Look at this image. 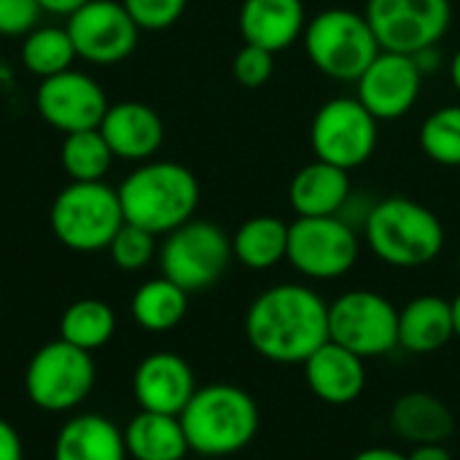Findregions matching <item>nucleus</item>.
<instances>
[{
  "instance_id": "obj_18",
  "label": "nucleus",
  "mask_w": 460,
  "mask_h": 460,
  "mask_svg": "<svg viewBox=\"0 0 460 460\" xmlns=\"http://www.w3.org/2000/svg\"><path fill=\"white\" fill-rule=\"evenodd\" d=\"M302 367H305L307 388L323 404H332V407L353 404L367 388L364 358L332 340L323 342Z\"/></svg>"
},
{
  "instance_id": "obj_33",
  "label": "nucleus",
  "mask_w": 460,
  "mask_h": 460,
  "mask_svg": "<svg viewBox=\"0 0 460 460\" xmlns=\"http://www.w3.org/2000/svg\"><path fill=\"white\" fill-rule=\"evenodd\" d=\"M272 70H275V54L261 46H251V43H245L232 62V73H234L237 84L245 89L264 86L272 78Z\"/></svg>"
},
{
  "instance_id": "obj_13",
  "label": "nucleus",
  "mask_w": 460,
  "mask_h": 460,
  "mask_svg": "<svg viewBox=\"0 0 460 460\" xmlns=\"http://www.w3.org/2000/svg\"><path fill=\"white\" fill-rule=\"evenodd\" d=\"M75 54L92 65H116L127 59L135 46L140 27L132 22L121 0H89L65 24Z\"/></svg>"
},
{
  "instance_id": "obj_28",
  "label": "nucleus",
  "mask_w": 460,
  "mask_h": 460,
  "mask_svg": "<svg viewBox=\"0 0 460 460\" xmlns=\"http://www.w3.org/2000/svg\"><path fill=\"white\" fill-rule=\"evenodd\" d=\"M19 54H22V65L27 67V73L38 75L40 81L70 70L73 59L78 57L67 30L54 27V24H46V27L40 24V27L30 30L22 38Z\"/></svg>"
},
{
  "instance_id": "obj_41",
  "label": "nucleus",
  "mask_w": 460,
  "mask_h": 460,
  "mask_svg": "<svg viewBox=\"0 0 460 460\" xmlns=\"http://www.w3.org/2000/svg\"><path fill=\"white\" fill-rule=\"evenodd\" d=\"M458 270H460V251H458Z\"/></svg>"
},
{
  "instance_id": "obj_19",
  "label": "nucleus",
  "mask_w": 460,
  "mask_h": 460,
  "mask_svg": "<svg viewBox=\"0 0 460 460\" xmlns=\"http://www.w3.org/2000/svg\"><path fill=\"white\" fill-rule=\"evenodd\" d=\"M237 22L245 43L272 54L294 46L307 27L302 0H243Z\"/></svg>"
},
{
  "instance_id": "obj_2",
  "label": "nucleus",
  "mask_w": 460,
  "mask_h": 460,
  "mask_svg": "<svg viewBox=\"0 0 460 460\" xmlns=\"http://www.w3.org/2000/svg\"><path fill=\"white\" fill-rule=\"evenodd\" d=\"M119 199L127 224L159 237L194 218L199 205V183L194 172L178 162L148 159L121 181Z\"/></svg>"
},
{
  "instance_id": "obj_3",
  "label": "nucleus",
  "mask_w": 460,
  "mask_h": 460,
  "mask_svg": "<svg viewBox=\"0 0 460 460\" xmlns=\"http://www.w3.org/2000/svg\"><path fill=\"white\" fill-rule=\"evenodd\" d=\"M178 418L186 431L189 450L205 458L237 456L259 434V407L253 396L229 383L197 388Z\"/></svg>"
},
{
  "instance_id": "obj_1",
  "label": "nucleus",
  "mask_w": 460,
  "mask_h": 460,
  "mask_svg": "<svg viewBox=\"0 0 460 460\" xmlns=\"http://www.w3.org/2000/svg\"><path fill=\"white\" fill-rule=\"evenodd\" d=\"M245 337L251 348L272 364H305L329 342V305L310 286H272L251 302Z\"/></svg>"
},
{
  "instance_id": "obj_11",
  "label": "nucleus",
  "mask_w": 460,
  "mask_h": 460,
  "mask_svg": "<svg viewBox=\"0 0 460 460\" xmlns=\"http://www.w3.org/2000/svg\"><path fill=\"white\" fill-rule=\"evenodd\" d=\"M377 119L358 102V97L326 100L310 124V146L315 159L342 170L361 167L377 148Z\"/></svg>"
},
{
  "instance_id": "obj_4",
  "label": "nucleus",
  "mask_w": 460,
  "mask_h": 460,
  "mask_svg": "<svg viewBox=\"0 0 460 460\" xmlns=\"http://www.w3.org/2000/svg\"><path fill=\"white\" fill-rule=\"evenodd\" d=\"M364 240L383 264L415 270L431 264L442 253L445 226L426 205L410 197H388L369 208Z\"/></svg>"
},
{
  "instance_id": "obj_36",
  "label": "nucleus",
  "mask_w": 460,
  "mask_h": 460,
  "mask_svg": "<svg viewBox=\"0 0 460 460\" xmlns=\"http://www.w3.org/2000/svg\"><path fill=\"white\" fill-rule=\"evenodd\" d=\"M89 0H38L40 11L46 13H57V16H70L75 13L81 5H86Z\"/></svg>"
},
{
  "instance_id": "obj_21",
  "label": "nucleus",
  "mask_w": 460,
  "mask_h": 460,
  "mask_svg": "<svg viewBox=\"0 0 460 460\" xmlns=\"http://www.w3.org/2000/svg\"><path fill=\"white\" fill-rule=\"evenodd\" d=\"M124 431L97 412L70 418L54 439L51 460H127Z\"/></svg>"
},
{
  "instance_id": "obj_31",
  "label": "nucleus",
  "mask_w": 460,
  "mask_h": 460,
  "mask_svg": "<svg viewBox=\"0 0 460 460\" xmlns=\"http://www.w3.org/2000/svg\"><path fill=\"white\" fill-rule=\"evenodd\" d=\"M108 253L113 259V264L124 272H140L151 264L154 253H156V234L127 224L116 232V237L108 245Z\"/></svg>"
},
{
  "instance_id": "obj_25",
  "label": "nucleus",
  "mask_w": 460,
  "mask_h": 460,
  "mask_svg": "<svg viewBox=\"0 0 460 460\" xmlns=\"http://www.w3.org/2000/svg\"><path fill=\"white\" fill-rule=\"evenodd\" d=\"M288 253V224L278 216H253L232 237V256L248 270H272Z\"/></svg>"
},
{
  "instance_id": "obj_5",
  "label": "nucleus",
  "mask_w": 460,
  "mask_h": 460,
  "mask_svg": "<svg viewBox=\"0 0 460 460\" xmlns=\"http://www.w3.org/2000/svg\"><path fill=\"white\" fill-rule=\"evenodd\" d=\"M49 224L54 237L75 253L108 251L111 240L124 226L119 189L105 181H70V186L54 197Z\"/></svg>"
},
{
  "instance_id": "obj_22",
  "label": "nucleus",
  "mask_w": 460,
  "mask_h": 460,
  "mask_svg": "<svg viewBox=\"0 0 460 460\" xmlns=\"http://www.w3.org/2000/svg\"><path fill=\"white\" fill-rule=\"evenodd\" d=\"M456 337L450 302L434 294L415 296L399 310V348L429 356Z\"/></svg>"
},
{
  "instance_id": "obj_39",
  "label": "nucleus",
  "mask_w": 460,
  "mask_h": 460,
  "mask_svg": "<svg viewBox=\"0 0 460 460\" xmlns=\"http://www.w3.org/2000/svg\"><path fill=\"white\" fill-rule=\"evenodd\" d=\"M450 81H453L456 92L460 94V49L453 54V59H450Z\"/></svg>"
},
{
  "instance_id": "obj_26",
  "label": "nucleus",
  "mask_w": 460,
  "mask_h": 460,
  "mask_svg": "<svg viewBox=\"0 0 460 460\" xmlns=\"http://www.w3.org/2000/svg\"><path fill=\"white\" fill-rule=\"evenodd\" d=\"M186 310H189V294L172 280H167L164 275L146 280L132 296V318L146 332L159 334L175 329L186 318Z\"/></svg>"
},
{
  "instance_id": "obj_40",
  "label": "nucleus",
  "mask_w": 460,
  "mask_h": 460,
  "mask_svg": "<svg viewBox=\"0 0 460 460\" xmlns=\"http://www.w3.org/2000/svg\"><path fill=\"white\" fill-rule=\"evenodd\" d=\"M450 313H453V329H456V337H460V294L450 302Z\"/></svg>"
},
{
  "instance_id": "obj_37",
  "label": "nucleus",
  "mask_w": 460,
  "mask_h": 460,
  "mask_svg": "<svg viewBox=\"0 0 460 460\" xmlns=\"http://www.w3.org/2000/svg\"><path fill=\"white\" fill-rule=\"evenodd\" d=\"M410 460H453L445 445H415V450L407 456Z\"/></svg>"
},
{
  "instance_id": "obj_7",
  "label": "nucleus",
  "mask_w": 460,
  "mask_h": 460,
  "mask_svg": "<svg viewBox=\"0 0 460 460\" xmlns=\"http://www.w3.org/2000/svg\"><path fill=\"white\" fill-rule=\"evenodd\" d=\"M97 380L92 353L54 340L38 348L24 372V394L43 412H70L86 402Z\"/></svg>"
},
{
  "instance_id": "obj_10",
  "label": "nucleus",
  "mask_w": 460,
  "mask_h": 460,
  "mask_svg": "<svg viewBox=\"0 0 460 460\" xmlns=\"http://www.w3.org/2000/svg\"><path fill=\"white\" fill-rule=\"evenodd\" d=\"M329 340L361 358L388 356L399 345V310L377 291H345L329 305Z\"/></svg>"
},
{
  "instance_id": "obj_24",
  "label": "nucleus",
  "mask_w": 460,
  "mask_h": 460,
  "mask_svg": "<svg viewBox=\"0 0 460 460\" xmlns=\"http://www.w3.org/2000/svg\"><path fill=\"white\" fill-rule=\"evenodd\" d=\"M127 456L132 460H183L189 439L178 415L140 410L124 429Z\"/></svg>"
},
{
  "instance_id": "obj_29",
  "label": "nucleus",
  "mask_w": 460,
  "mask_h": 460,
  "mask_svg": "<svg viewBox=\"0 0 460 460\" xmlns=\"http://www.w3.org/2000/svg\"><path fill=\"white\" fill-rule=\"evenodd\" d=\"M59 162L65 167V172L70 175V181H102L105 172L111 170L113 154L97 129H81V132H70L62 140V151H59Z\"/></svg>"
},
{
  "instance_id": "obj_23",
  "label": "nucleus",
  "mask_w": 460,
  "mask_h": 460,
  "mask_svg": "<svg viewBox=\"0 0 460 460\" xmlns=\"http://www.w3.org/2000/svg\"><path fill=\"white\" fill-rule=\"evenodd\" d=\"M388 420L394 434L412 445H442L456 429L450 407L426 391L399 396Z\"/></svg>"
},
{
  "instance_id": "obj_17",
  "label": "nucleus",
  "mask_w": 460,
  "mask_h": 460,
  "mask_svg": "<svg viewBox=\"0 0 460 460\" xmlns=\"http://www.w3.org/2000/svg\"><path fill=\"white\" fill-rule=\"evenodd\" d=\"M100 132L113 159L124 162H148L164 143L162 116L151 105L137 100L111 105L100 121Z\"/></svg>"
},
{
  "instance_id": "obj_14",
  "label": "nucleus",
  "mask_w": 460,
  "mask_h": 460,
  "mask_svg": "<svg viewBox=\"0 0 460 460\" xmlns=\"http://www.w3.org/2000/svg\"><path fill=\"white\" fill-rule=\"evenodd\" d=\"M35 108L49 127L70 135L81 129H97L111 102L105 89L92 75L70 67L40 81Z\"/></svg>"
},
{
  "instance_id": "obj_15",
  "label": "nucleus",
  "mask_w": 460,
  "mask_h": 460,
  "mask_svg": "<svg viewBox=\"0 0 460 460\" xmlns=\"http://www.w3.org/2000/svg\"><path fill=\"white\" fill-rule=\"evenodd\" d=\"M420 86H423V73L415 57L380 51L372 59V65L358 75L356 97L377 121H394L415 108L420 97Z\"/></svg>"
},
{
  "instance_id": "obj_12",
  "label": "nucleus",
  "mask_w": 460,
  "mask_h": 460,
  "mask_svg": "<svg viewBox=\"0 0 460 460\" xmlns=\"http://www.w3.org/2000/svg\"><path fill=\"white\" fill-rule=\"evenodd\" d=\"M364 16L383 51L412 57L445 38L453 5L450 0H367Z\"/></svg>"
},
{
  "instance_id": "obj_8",
  "label": "nucleus",
  "mask_w": 460,
  "mask_h": 460,
  "mask_svg": "<svg viewBox=\"0 0 460 460\" xmlns=\"http://www.w3.org/2000/svg\"><path fill=\"white\" fill-rule=\"evenodd\" d=\"M232 259V237H226L221 226L197 218L164 234L159 248L162 275L186 294L216 286Z\"/></svg>"
},
{
  "instance_id": "obj_32",
  "label": "nucleus",
  "mask_w": 460,
  "mask_h": 460,
  "mask_svg": "<svg viewBox=\"0 0 460 460\" xmlns=\"http://www.w3.org/2000/svg\"><path fill=\"white\" fill-rule=\"evenodd\" d=\"M121 5L127 8L132 22L148 32L172 27L186 11V0H121Z\"/></svg>"
},
{
  "instance_id": "obj_35",
  "label": "nucleus",
  "mask_w": 460,
  "mask_h": 460,
  "mask_svg": "<svg viewBox=\"0 0 460 460\" xmlns=\"http://www.w3.org/2000/svg\"><path fill=\"white\" fill-rule=\"evenodd\" d=\"M22 458H24V450H22V437H19V431H16L5 418H0V460Z\"/></svg>"
},
{
  "instance_id": "obj_30",
  "label": "nucleus",
  "mask_w": 460,
  "mask_h": 460,
  "mask_svg": "<svg viewBox=\"0 0 460 460\" xmlns=\"http://www.w3.org/2000/svg\"><path fill=\"white\" fill-rule=\"evenodd\" d=\"M420 148L437 164L460 167V105H445L423 121Z\"/></svg>"
},
{
  "instance_id": "obj_20",
  "label": "nucleus",
  "mask_w": 460,
  "mask_h": 460,
  "mask_svg": "<svg viewBox=\"0 0 460 460\" xmlns=\"http://www.w3.org/2000/svg\"><path fill=\"white\" fill-rule=\"evenodd\" d=\"M288 202L299 218L340 216L350 202V172L315 159L291 178Z\"/></svg>"
},
{
  "instance_id": "obj_38",
  "label": "nucleus",
  "mask_w": 460,
  "mask_h": 460,
  "mask_svg": "<svg viewBox=\"0 0 460 460\" xmlns=\"http://www.w3.org/2000/svg\"><path fill=\"white\" fill-rule=\"evenodd\" d=\"M350 460H410L404 453L394 450V447H369V450H361L358 456H353Z\"/></svg>"
},
{
  "instance_id": "obj_16",
  "label": "nucleus",
  "mask_w": 460,
  "mask_h": 460,
  "mask_svg": "<svg viewBox=\"0 0 460 460\" xmlns=\"http://www.w3.org/2000/svg\"><path fill=\"white\" fill-rule=\"evenodd\" d=\"M132 394L140 410L181 415L197 394V380L189 361L170 350L146 356L132 375Z\"/></svg>"
},
{
  "instance_id": "obj_34",
  "label": "nucleus",
  "mask_w": 460,
  "mask_h": 460,
  "mask_svg": "<svg viewBox=\"0 0 460 460\" xmlns=\"http://www.w3.org/2000/svg\"><path fill=\"white\" fill-rule=\"evenodd\" d=\"M38 0H0V35L5 38H24L30 30L38 27Z\"/></svg>"
},
{
  "instance_id": "obj_9",
  "label": "nucleus",
  "mask_w": 460,
  "mask_h": 460,
  "mask_svg": "<svg viewBox=\"0 0 460 460\" xmlns=\"http://www.w3.org/2000/svg\"><path fill=\"white\" fill-rule=\"evenodd\" d=\"M361 253L356 226L342 216L296 218L288 224V264L307 280H337L348 275Z\"/></svg>"
},
{
  "instance_id": "obj_6",
  "label": "nucleus",
  "mask_w": 460,
  "mask_h": 460,
  "mask_svg": "<svg viewBox=\"0 0 460 460\" xmlns=\"http://www.w3.org/2000/svg\"><path fill=\"white\" fill-rule=\"evenodd\" d=\"M305 51L310 62L334 81H358V75L383 51L367 16L350 8H326L305 27Z\"/></svg>"
},
{
  "instance_id": "obj_27",
  "label": "nucleus",
  "mask_w": 460,
  "mask_h": 460,
  "mask_svg": "<svg viewBox=\"0 0 460 460\" xmlns=\"http://www.w3.org/2000/svg\"><path fill=\"white\" fill-rule=\"evenodd\" d=\"M116 334V313L102 299H78L59 318V340L92 353Z\"/></svg>"
}]
</instances>
